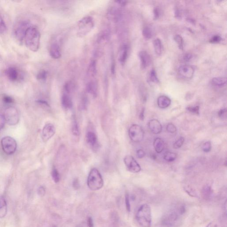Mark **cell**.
I'll list each match as a JSON object with an SVG mask.
<instances>
[{"instance_id":"obj_1","label":"cell","mask_w":227,"mask_h":227,"mask_svg":"<svg viewBox=\"0 0 227 227\" xmlns=\"http://www.w3.org/2000/svg\"><path fill=\"white\" fill-rule=\"evenodd\" d=\"M185 212L186 207L184 205L180 204L174 206L163 216L162 224L167 227L176 226L179 224L181 216Z\"/></svg>"},{"instance_id":"obj_2","label":"cell","mask_w":227,"mask_h":227,"mask_svg":"<svg viewBox=\"0 0 227 227\" xmlns=\"http://www.w3.org/2000/svg\"><path fill=\"white\" fill-rule=\"evenodd\" d=\"M25 45L30 51L36 52L40 46L41 34L36 27L31 26L26 32L25 38Z\"/></svg>"},{"instance_id":"obj_3","label":"cell","mask_w":227,"mask_h":227,"mask_svg":"<svg viewBox=\"0 0 227 227\" xmlns=\"http://www.w3.org/2000/svg\"><path fill=\"white\" fill-rule=\"evenodd\" d=\"M136 220L142 227H151L152 213L150 205L145 204L140 207L137 212Z\"/></svg>"},{"instance_id":"obj_4","label":"cell","mask_w":227,"mask_h":227,"mask_svg":"<svg viewBox=\"0 0 227 227\" xmlns=\"http://www.w3.org/2000/svg\"><path fill=\"white\" fill-rule=\"evenodd\" d=\"M87 184L88 187L92 191H96L101 189L104 186V181L99 171L93 168L88 175Z\"/></svg>"},{"instance_id":"obj_5","label":"cell","mask_w":227,"mask_h":227,"mask_svg":"<svg viewBox=\"0 0 227 227\" xmlns=\"http://www.w3.org/2000/svg\"><path fill=\"white\" fill-rule=\"evenodd\" d=\"M94 26V22L93 17L91 16L83 17L78 23L77 35L80 37L86 36L92 31Z\"/></svg>"},{"instance_id":"obj_6","label":"cell","mask_w":227,"mask_h":227,"mask_svg":"<svg viewBox=\"0 0 227 227\" xmlns=\"http://www.w3.org/2000/svg\"><path fill=\"white\" fill-rule=\"evenodd\" d=\"M31 26L30 22L28 20L19 21L16 23L13 28V35L15 38L18 41H22L28 28Z\"/></svg>"},{"instance_id":"obj_7","label":"cell","mask_w":227,"mask_h":227,"mask_svg":"<svg viewBox=\"0 0 227 227\" xmlns=\"http://www.w3.org/2000/svg\"><path fill=\"white\" fill-rule=\"evenodd\" d=\"M4 116L6 122L10 126L17 124L20 120L19 112L14 107H10L6 108Z\"/></svg>"},{"instance_id":"obj_8","label":"cell","mask_w":227,"mask_h":227,"mask_svg":"<svg viewBox=\"0 0 227 227\" xmlns=\"http://www.w3.org/2000/svg\"><path fill=\"white\" fill-rule=\"evenodd\" d=\"M3 151L8 155L13 154L16 151L17 143L15 140L10 136H6L1 140Z\"/></svg>"},{"instance_id":"obj_9","label":"cell","mask_w":227,"mask_h":227,"mask_svg":"<svg viewBox=\"0 0 227 227\" xmlns=\"http://www.w3.org/2000/svg\"><path fill=\"white\" fill-rule=\"evenodd\" d=\"M129 136L132 141L139 142L143 139L144 132L139 125L133 124L129 129Z\"/></svg>"},{"instance_id":"obj_10","label":"cell","mask_w":227,"mask_h":227,"mask_svg":"<svg viewBox=\"0 0 227 227\" xmlns=\"http://www.w3.org/2000/svg\"><path fill=\"white\" fill-rule=\"evenodd\" d=\"M124 162L128 170L131 173H138L141 170L139 164L131 155H127L124 158Z\"/></svg>"},{"instance_id":"obj_11","label":"cell","mask_w":227,"mask_h":227,"mask_svg":"<svg viewBox=\"0 0 227 227\" xmlns=\"http://www.w3.org/2000/svg\"><path fill=\"white\" fill-rule=\"evenodd\" d=\"M55 133L56 128L54 125L51 123H48L45 125L43 128L42 133V138L43 141H48L54 136Z\"/></svg>"},{"instance_id":"obj_12","label":"cell","mask_w":227,"mask_h":227,"mask_svg":"<svg viewBox=\"0 0 227 227\" xmlns=\"http://www.w3.org/2000/svg\"><path fill=\"white\" fill-rule=\"evenodd\" d=\"M178 73L182 77L190 79L193 78L194 69L192 66L185 65L180 67L178 69Z\"/></svg>"},{"instance_id":"obj_13","label":"cell","mask_w":227,"mask_h":227,"mask_svg":"<svg viewBox=\"0 0 227 227\" xmlns=\"http://www.w3.org/2000/svg\"><path fill=\"white\" fill-rule=\"evenodd\" d=\"M149 129L153 134H157L162 132V125L159 121L156 119H151L148 123Z\"/></svg>"},{"instance_id":"obj_14","label":"cell","mask_w":227,"mask_h":227,"mask_svg":"<svg viewBox=\"0 0 227 227\" xmlns=\"http://www.w3.org/2000/svg\"><path fill=\"white\" fill-rule=\"evenodd\" d=\"M139 57L142 68L145 69L150 65L151 63V58L147 51H141L139 53Z\"/></svg>"},{"instance_id":"obj_15","label":"cell","mask_w":227,"mask_h":227,"mask_svg":"<svg viewBox=\"0 0 227 227\" xmlns=\"http://www.w3.org/2000/svg\"><path fill=\"white\" fill-rule=\"evenodd\" d=\"M6 74L7 78L11 81H15L18 78L19 72L17 68L13 66L9 67L6 69Z\"/></svg>"},{"instance_id":"obj_16","label":"cell","mask_w":227,"mask_h":227,"mask_svg":"<svg viewBox=\"0 0 227 227\" xmlns=\"http://www.w3.org/2000/svg\"><path fill=\"white\" fill-rule=\"evenodd\" d=\"M49 52L51 57L54 59H58L61 56L60 48L57 43H53L51 45Z\"/></svg>"},{"instance_id":"obj_17","label":"cell","mask_w":227,"mask_h":227,"mask_svg":"<svg viewBox=\"0 0 227 227\" xmlns=\"http://www.w3.org/2000/svg\"><path fill=\"white\" fill-rule=\"evenodd\" d=\"M86 90L89 94H91L94 98L97 96L98 87L96 82L92 80L87 84Z\"/></svg>"},{"instance_id":"obj_18","label":"cell","mask_w":227,"mask_h":227,"mask_svg":"<svg viewBox=\"0 0 227 227\" xmlns=\"http://www.w3.org/2000/svg\"><path fill=\"white\" fill-rule=\"evenodd\" d=\"M171 100L166 95H161L157 99V105L161 109L168 108L171 104Z\"/></svg>"},{"instance_id":"obj_19","label":"cell","mask_w":227,"mask_h":227,"mask_svg":"<svg viewBox=\"0 0 227 227\" xmlns=\"http://www.w3.org/2000/svg\"><path fill=\"white\" fill-rule=\"evenodd\" d=\"M129 49L127 45H123L120 51L118 60L122 65H124L128 59Z\"/></svg>"},{"instance_id":"obj_20","label":"cell","mask_w":227,"mask_h":227,"mask_svg":"<svg viewBox=\"0 0 227 227\" xmlns=\"http://www.w3.org/2000/svg\"><path fill=\"white\" fill-rule=\"evenodd\" d=\"M110 36V33L108 31H101L98 36L97 42L98 44H104L108 41Z\"/></svg>"},{"instance_id":"obj_21","label":"cell","mask_w":227,"mask_h":227,"mask_svg":"<svg viewBox=\"0 0 227 227\" xmlns=\"http://www.w3.org/2000/svg\"><path fill=\"white\" fill-rule=\"evenodd\" d=\"M61 103L63 107L65 109H69L72 108V100L68 94L65 93L63 94L61 98Z\"/></svg>"},{"instance_id":"obj_22","label":"cell","mask_w":227,"mask_h":227,"mask_svg":"<svg viewBox=\"0 0 227 227\" xmlns=\"http://www.w3.org/2000/svg\"><path fill=\"white\" fill-rule=\"evenodd\" d=\"M87 142L92 147H96L97 145L98 139L96 134L93 132H88L86 135Z\"/></svg>"},{"instance_id":"obj_23","label":"cell","mask_w":227,"mask_h":227,"mask_svg":"<svg viewBox=\"0 0 227 227\" xmlns=\"http://www.w3.org/2000/svg\"><path fill=\"white\" fill-rule=\"evenodd\" d=\"M153 146L155 151L157 153H161L164 149L165 144L161 138H156L153 142Z\"/></svg>"},{"instance_id":"obj_24","label":"cell","mask_w":227,"mask_h":227,"mask_svg":"<svg viewBox=\"0 0 227 227\" xmlns=\"http://www.w3.org/2000/svg\"><path fill=\"white\" fill-rule=\"evenodd\" d=\"M7 213V204L4 197L0 198V218L5 217Z\"/></svg>"},{"instance_id":"obj_25","label":"cell","mask_w":227,"mask_h":227,"mask_svg":"<svg viewBox=\"0 0 227 227\" xmlns=\"http://www.w3.org/2000/svg\"><path fill=\"white\" fill-rule=\"evenodd\" d=\"M213 190L210 186L206 185L205 186L202 190V196L204 199L209 200L213 196Z\"/></svg>"},{"instance_id":"obj_26","label":"cell","mask_w":227,"mask_h":227,"mask_svg":"<svg viewBox=\"0 0 227 227\" xmlns=\"http://www.w3.org/2000/svg\"><path fill=\"white\" fill-rule=\"evenodd\" d=\"M97 73V64L94 60L91 61L88 66L87 74L88 76L94 77Z\"/></svg>"},{"instance_id":"obj_27","label":"cell","mask_w":227,"mask_h":227,"mask_svg":"<svg viewBox=\"0 0 227 227\" xmlns=\"http://www.w3.org/2000/svg\"><path fill=\"white\" fill-rule=\"evenodd\" d=\"M212 84L214 86L218 87H222L227 84V79L225 77H215L213 79Z\"/></svg>"},{"instance_id":"obj_28","label":"cell","mask_w":227,"mask_h":227,"mask_svg":"<svg viewBox=\"0 0 227 227\" xmlns=\"http://www.w3.org/2000/svg\"><path fill=\"white\" fill-rule=\"evenodd\" d=\"M153 46L155 53L158 56H160L162 52V45L161 40L159 38H157L153 41Z\"/></svg>"},{"instance_id":"obj_29","label":"cell","mask_w":227,"mask_h":227,"mask_svg":"<svg viewBox=\"0 0 227 227\" xmlns=\"http://www.w3.org/2000/svg\"><path fill=\"white\" fill-rule=\"evenodd\" d=\"M71 132L73 135L75 136H78L80 134L79 129L78 125L75 118H74L72 121V126H71Z\"/></svg>"},{"instance_id":"obj_30","label":"cell","mask_w":227,"mask_h":227,"mask_svg":"<svg viewBox=\"0 0 227 227\" xmlns=\"http://www.w3.org/2000/svg\"><path fill=\"white\" fill-rule=\"evenodd\" d=\"M142 34L146 39H150L153 36V31L150 27L147 26L143 29Z\"/></svg>"},{"instance_id":"obj_31","label":"cell","mask_w":227,"mask_h":227,"mask_svg":"<svg viewBox=\"0 0 227 227\" xmlns=\"http://www.w3.org/2000/svg\"><path fill=\"white\" fill-rule=\"evenodd\" d=\"M176 153H173V152H168L165 153L164 156V158L165 160L168 162H172L175 161L176 159Z\"/></svg>"},{"instance_id":"obj_32","label":"cell","mask_w":227,"mask_h":227,"mask_svg":"<svg viewBox=\"0 0 227 227\" xmlns=\"http://www.w3.org/2000/svg\"><path fill=\"white\" fill-rule=\"evenodd\" d=\"M7 30V27L6 23L0 14V35L5 34Z\"/></svg>"},{"instance_id":"obj_33","label":"cell","mask_w":227,"mask_h":227,"mask_svg":"<svg viewBox=\"0 0 227 227\" xmlns=\"http://www.w3.org/2000/svg\"><path fill=\"white\" fill-rule=\"evenodd\" d=\"M48 76V72L45 70H41L38 73L36 78L39 80H46Z\"/></svg>"},{"instance_id":"obj_34","label":"cell","mask_w":227,"mask_h":227,"mask_svg":"<svg viewBox=\"0 0 227 227\" xmlns=\"http://www.w3.org/2000/svg\"><path fill=\"white\" fill-rule=\"evenodd\" d=\"M174 39L175 42L177 43L180 49L182 50L184 48V41L183 39L181 36L179 35H176L174 36Z\"/></svg>"},{"instance_id":"obj_35","label":"cell","mask_w":227,"mask_h":227,"mask_svg":"<svg viewBox=\"0 0 227 227\" xmlns=\"http://www.w3.org/2000/svg\"><path fill=\"white\" fill-rule=\"evenodd\" d=\"M51 175L52 179L55 182L57 183L59 182L60 180V174L56 168H53L52 171H51Z\"/></svg>"},{"instance_id":"obj_36","label":"cell","mask_w":227,"mask_h":227,"mask_svg":"<svg viewBox=\"0 0 227 227\" xmlns=\"http://www.w3.org/2000/svg\"><path fill=\"white\" fill-rule=\"evenodd\" d=\"M185 141L184 138L183 137H181L179 139H177L173 145V148L175 149H179L181 147L182 145H183L184 142Z\"/></svg>"},{"instance_id":"obj_37","label":"cell","mask_w":227,"mask_h":227,"mask_svg":"<svg viewBox=\"0 0 227 227\" xmlns=\"http://www.w3.org/2000/svg\"><path fill=\"white\" fill-rule=\"evenodd\" d=\"M150 79L152 82L155 83V84L159 82V80L157 75L156 71L153 69H152L150 72Z\"/></svg>"},{"instance_id":"obj_38","label":"cell","mask_w":227,"mask_h":227,"mask_svg":"<svg viewBox=\"0 0 227 227\" xmlns=\"http://www.w3.org/2000/svg\"><path fill=\"white\" fill-rule=\"evenodd\" d=\"M186 109L190 113L197 114V115L199 114V106H194V107H189L187 108Z\"/></svg>"},{"instance_id":"obj_39","label":"cell","mask_w":227,"mask_h":227,"mask_svg":"<svg viewBox=\"0 0 227 227\" xmlns=\"http://www.w3.org/2000/svg\"><path fill=\"white\" fill-rule=\"evenodd\" d=\"M212 149V144L210 141L205 142L202 146V150L205 152H210Z\"/></svg>"},{"instance_id":"obj_40","label":"cell","mask_w":227,"mask_h":227,"mask_svg":"<svg viewBox=\"0 0 227 227\" xmlns=\"http://www.w3.org/2000/svg\"><path fill=\"white\" fill-rule=\"evenodd\" d=\"M166 129H167V132L170 133H175L176 131V128L175 125L171 123H170L167 125Z\"/></svg>"},{"instance_id":"obj_41","label":"cell","mask_w":227,"mask_h":227,"mask_svg":"<svg viewBox=\"0 0 227 227\" xmlns=\"http://www.w3.org/2000/svg\"><path fill=\"white\" fill-rule=\"evenodd\" d=\"M73 85L71 82H68L66 83L64 87V89L65 91L66 94H69L73 90Z\"/></svg>"},{"instance_id":"obj_42","label":"cell","mask_w":227,"mask_h":227,"mask_svg":"<svg viewBox=\"0 0 227 227\" xmlns=\"http://www.w3.org/2000/svg\"><path fill=\"white\" fill-rule=\"evenodd\" d=\"M125 203H126V209L128 212L131 211V205H130V196L129 194L127 193L125 195Z\"/></svg>"},{"instance_id":"obj_43","label":"cell","mask_w":227,"mask_h":227,"mask_svg":"<svg viewBox=\"0 0 227 227\" xmlns=\"http://www.w3.org/2000/svg\"><path fill=\"white\" fill-rule=\"evenodd\" d=\"M185 190L190 196H193V197H196L197 196V194H196L195 191L190 187H187L185 188Z\"/></svg>"},{"instance_id":"obj_44","label":"cell","mask_w":227,"mask_h":227,"mask_svg":"<svg viewBox=\"0 0 227 227\" xmlns=\"http://www.w3.org/2000/svg\"><path fill=\"white\" fill-rule=\"evenodd\" d=\"M3 101L6 104H12V103L14 102V100L11 97L8 96V95H4L3 97Z\"/></svg>"},{"instance_id":"obj_45","label":"cell","mask_w":227,"mask_h":227,"mask_svg":"<svg viewBox=\"0 0 227 227\" xmlns=\"http://www.w3.org/2000/svg\"><path fill=\"white\" fill-rule=\"evenodd\" d=\"M6 120L4 115L0 114V130L2 129L6 123Z\"/></svg>"},{"instance_id":"obj_46","label":"cell","mask_w":227,"mask_h":227,"mask_svg":"<svg viewBox=\"0 0 227 227\" xmlns=\"http://www.w3.org/2000/svg\"><path fill=\"white\" fill-rule=\"evenodd\" d=\"M221 40V38L218 35L215 36L210 40V42L213 43L219 42Z\"/></svg>"},{"instance_id":"obj_47","label":"cell","mask_w":227,"mask_h":227,"mask_svg":"<svg viewBox=\"0 0 227 227\" xmlns=\"http://www.w3.org/2000/svg\"><path fill=\"white\" fill-rule=\"evenodd\" d=\"M137 155L138 158H142L144 157L145 155H146V153L143 150L140 149V150H138L137 151Z\"/></svg>"},{"instance_id":"obj_48","label":"cell","mask_w":227,"mask_h":227,"mask_svg":"<svg viewBox=\"0 0 227 227\" xmlns=\"http://www.w3.org/2000/svg\"><path fill=\"white\" fill-rule=\"evenodd\" d=\"M38 194L40 196H43L45 195L46 193V190L43 186H40L38 189Z\"/></svg>"},{"instance_id":"obj_49","label":"cell","mask_w":227,"mask_h":227,"mask_svg":"<svg viewBox=\"0 0 227 227\" xmlns=\"http://www.w3.org/2000/svg\"><path fill=\"white\" fill-rule=\"evenodd\" d=\"M72 186H73V188L75 190H78V189H79L80 185L79 181L78 179L77 178H75V179L73 181V183H72Z\"/></svg>"},{"instance_id":"obj_50","label":"cell","mask_w":227,"mask_h":227,"mask_svg":"<svg viewBox=\"0 0 227 227\" xmlns=\"http://www.w3.org/2000/svg\"><path fill=\"white\" fill-rule=\"evenodd\" d=\"M227 112V109L226 108H223L221 109V110L219 111L218 114L220 118L223 117L224 115H225Z\"/></svg>"},{"instance_id":"obj_51","label":"cell","mask_w":227,"mask_h":227,"mask_svg":"<svg viewBox=\"0 0 227 227\" xmlns=\"http://www.w3.org/2000/svg\"><path fill=\"white\" fill-rule=\"evenodd\" d=\"M114 2L116 3L121 6H124L127 5L128 2L125 1H115Z\"/></svg>"},{"instance_id":"obj_52","label":"cell","mask_w":227,"mask_h":227,"mask_svg":"<svg viewBox=\"0 0 227 227\" xmlns=\"http://www.w3.org/2000/svg\"><path fill=\"white\" fill-rule=\"evenodd\" d=\"M192 55L190 54H186L184 55L183 56V60L185 61H189L190 60H191L192 58Z\"/></svg>"},{"instance_id":"obj_53","label":"cell","mask_w":227,"mask_h":227,"mask_svg":"<svg viewBox=\"0 0 227 227\" xmlns=\"http://www.w3.org/2000/svg\"><path fill=\"white\" fill-rule=\"evenodd\" d=\"M37 102L39 104H40L43 105V106H46V107H49V104L46 101L43 100H39L37 101Z\"/></svg>"},{"instance_id":"obj_54","label":"cell","mask_w":227,"mask_h":227,"mask_svg":"<svg viewBox=\"0 0 227 227\" xmlns=\"http://www.w3.org/2000/svg\"><path fill=\"white\" fill-rule=\"evenodd\" d=\"M145 111V108H143L142 109L140 113L139 118L141 120H143L144 119Z\"/></svg>"},{"instance_id":"obj_55","label":"cell","mask_w":227,"mask_h":227,"mask_svg":"<svg viewBox=\"0 0 227 227\" xmlns=\"http://www.w3.org/2000/svg\"><path fill=\"white\" fill-rule=\"evenodd\" d=\"M115 62H114V61H113V62H112V64H111V74L113 75H114V74H115Z\"/></svg>"},{"instance_id":"obj_56","label":"cell","mask_w":227,"mask_h":227,"mask_svg":"<svg viewBox=\"0 0 227 227\" xmlns=\"http://www.w3.org/2000/svg\"><path fill=\"white\" fill-rule=\"evenodd\" d=\"M88 227H94V224H93V220L91 217H89L88 220Z\"/></svg>"},{"instance_id":"obj_57","label":"cell","mask_w":227,"mask_h":227,"mask_svg":"<svg viewBox=\"0 0 227 227\" xmlns=\"http://www.w3.org/2000/svg\"><path fill=\"white\" fill-rule=\"evenodd\" d=\"M206 227H217V225L215 223L211 222L208 224Z\"/></svg>"}]
</instances>
